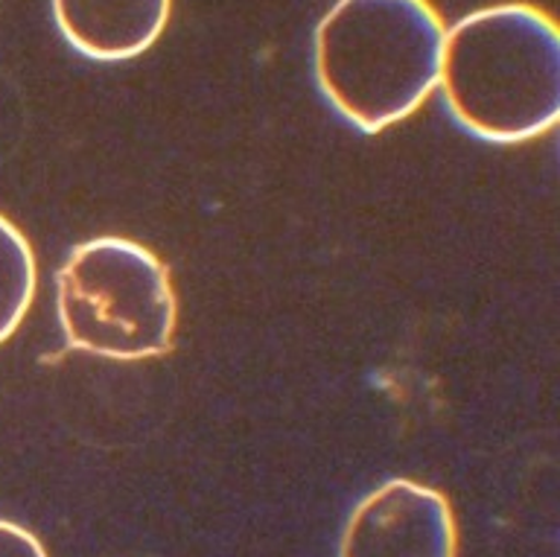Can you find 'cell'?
<instances>
[{
	"label": "cell",
	"mask_w": 560,
	"mask_h": 557,
	"mask_svg": "<svg viewBox=\"0 0 560 557\" xmlns=\"http://www.w3.org/2000/svg\"><path fill=\"white\" fill-rule=\"evenodd\" d=\"M336 557H458L453 506L420 481H383L350 511Z\"/></svg>",
	"instance_id": "cell-4"
},
{
	"label": "cell",
	"mask_w": 560,
	"mask_h": 557,
	"mask_svg": "<svg viewBox=\"0 0 560 557\" xmlns=\"http://www.w3.org/2000/svg\"><path fill=\"white\" fill-rule=\"evenodd\" d=\"M38 287L33 245L0 213V345L21 327Z\"/></svg>",
	"instance_id": "cell-6"
},
{
	"label": "cell",
	"mask_w": 560,
	"mask_h": 557,
	"mask_svg": "<svg viewBox=\"0 0 560 557\" xmlns=\"http://www.w3.org/2000/svg\"><path fill=\"white\" fill-rule=\"evenodd\" d=\"M56 310L68 345L105 359H149L173 348L178 327L170 271L126 236L77 245L56 275Z\"/></svg>",
	"instance_id": "cell-3"
},
{
	"label": "cell",
	"mask_w": 560,
	"mask_h": 557,
	"mask_svg": "<svg viewBox=\"0 0 560 557\" xmlns=\"http://www.w3.org/2000/svg\"><path fill=\"white\" fill-rule=\"evenodd\" d=\"M0 557H50L44 543L24 525L0 520Z\"/></svg>",
	"instance_id": "cell-7"
},
{
	"label": "cell",
	"mask_w": 560,
	"mask_h": 557,
	"mask_svg": "<svg viewBox=\"0 0 560 557\" xmlns=\"http://www.w3.org/2000/svg\"><path fill=\"white\" fill-rule=\"evenodd\" d=\"M50 7L70 47L96 61L147 53L173 15V0H50Z\"/></svg>",
	"instance_id": "cell-5"
},
{
	"label": "cell",
	"mask_w": 560,
	"mask_h": 557,
	"mask_svg": "<svg viewBox=\"0 0 560 557\" xmlns=\"http://www.w3.org/2000/svg\"><path fill=\"white\" fill-rule=\"evenodd\" d=\"M438 88L455 123L490 143H525L560 117V30L534 3H493L446 26Z\"/></svg>",
	"instance_id": "cell-1"
},
{
	"label": "cell",
	"mask_w": 560,
	"mask_h": 557,
	"mask_svg": "<svg viewBox=\"0 0 560 557\" xmlns=\"http://www.w3.org/2000/svg\"><path fill=\"white\" fill-rule=\"evenodd\" d=\"M444 35L432 0H336L315 26V82L345 120L376 135L435 94Z\"/></svg>",
	"instance_id": "cell-2"
}]
</instances>
